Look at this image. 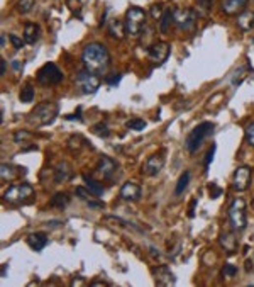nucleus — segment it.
Segmentation results:
<instances>
[{
  "mask_svg": "<svg viewBox=\"0 0 254 287\" xmlns=\"http://www.w3.org/2000/svg\"><path fill=\"white\" fill-rule=\"evenodd\" d=\"M75 194H76V196H78L80 199H83V201H92V196H94V194H92V190L90 189H88V187H87V189H85V187H76V189H75ZM95 197V196H94Z\"/></svg>",
  "mask_w": 254,
  "mask_h": 287,
  "instance_id": "obj_31",
  "label": "nucleus"
},
{
  "mask_svg": "<svg viewBox=\"0 0 254 287\" xmlns=\"http://www.w3.org/2000/svg\"><path fill=\"white\" fill-rule=\"evenodd\" d=\"M34 7V0H19L17 2V12L21 14H28L32 10Z\"/></svg>",
  "mask_w": 254,
  "mask_h": 287,
  "instance_id": "obj_29",
  "label": "nucleus"
},
{
  "mask_svg": "<svg viewBox=\"0 0 254 287\" xmlns=\"http://www.w3.org/2000/svg\"><path fill=\"white\" fill-rule=\"evenodd\" d=\"M153 275H155V282L156 286L159 287H168V286H175L176 284V279L173 272L169 270L168 265H159L153 270Z\"/></svg>",
  "mask_w": 254,
  "mask_h": 287,
  "instance_id": "obj_13",
  "label": "nucleus"
},
{
  "mask_svg": "<svg viewBox=\"0 0 254 287\" xmlns=\"http://www.w3.org/2000/svg\"><path fill=\"white\" fill-rule=\"evenodd\" d=\"M58 116V104L56 102H42V104L36 106L31 110L28 121L31 124L36 126H46L51 124Z\"/></svg>",
  "mask_w": 254,
  "mask_h": 287,
  "instance_id": "obj_3",
  "label": "nucleus"
},
{
  "mask_svg": "<svg viewBox=\"0 0 254 287\" xmlns=\"http://www.w3.org/2000/svg\"><path fill=\"white\" fill-rule=\"evenodd\" d=\"M34 187L31 183H15L3 190V201L9 204H29L34 201Z\"/></svg>",
  "mask_w": 254,
  "mask_h": 287,
  "instance_id": "obj_2",
  "label": "nucleus"
},
{
  "mask_svg": "<svg viewBox=\"0 0 254 287\" xmlns=\"http://www.w3.org/2000/svg\"><path fill=\"white\" fill-rule=\"evenodd\" d=\"M0 174H2V180L3 182H10L15 179V172H14V167L7 165V163H2V167H0Z\"/></svg>",
  "mask_w": 254,
  "mask_h": 287,
  "instance_id": "obj_28",
  "label": "nucleus"
},
{
  "mask_svg": "<svg viewBox=\"0 0 254 287\" xmlns=\"http://www.w3.org/2000/svg\"><path fill=\"white\" fill-rule=\"evenodd\" d=\"M34 95H36L34 87L31 85V83H26V85L22 87L21 94H19V99H21V102H24V104H29V102L34 101Z\"/></svg>",
  "mask_w": 254,
  "mask_h": 287,
  "instance_id": "obj_25",
  "label": "nucleus"
},
{
  "mask_svg": "<svg viewBox=\"0 0 254 287\" xmlns=\"http://www.w3.org/2000/svg\"><path fill=\"white\" fill-rule=\"evenodd\" d=\"M80 112H82V109L78 107V110H76L75 116H66V119H82V116H80Z\"/></svg>",
  "mask_w": 254,
  "mask_h": 287,
  "instance_id": "obj_49",
  "label": "nucleus"
},
{
  "mask_svg": "<svg viewBox=\"0 0 254 287\" xmlns=\"http://www.w3.org/2000/svg\"><path fill=\"white\" fill-rule=\"evenodd\" d=\"M246 141L254 146V122L248 124V128H246Z\"/></svg>",
  "mask_w": 254,
  "mask_h": 287,
  "instance_id": "obj_37",
  "label": "nucleus"
},
{
  "mask_svg": "<svg viewBox=\"0 0 254 287\" xmlns=\"http://www.w3.org/2000/svg\"><path fill=\"white\" fill-rule=\"evenodd\" d=\"M163 167H164V156L161 155V153H155V155H151L144 162L142 172H144L146 175H149V177H156V175L163 170Z\"/></svg>",
  "mask_w": 254,
  "mask_h": 287,
  "instance_id": "obj_12",
  "label": "nucleus"
},
{
  "mask_svg": "<svg viewBox=\"0 0 254 287\" xmlns=\"http://www.w3.org/2000/svg\"><path fill=\"white\" fill-rule=\"evenodd\" d=\"M36 78L41 85H58L63 80V73L55 63H46L37 70Z\"/></svg>",
  "mask_w": 254,
  "mask_h": 287,
  "instance_id": "obj_8",
  "label": "nucleus"
},
{
  "mask_svg": "<svg viewBox=\"0 0 254 287\" xmlns=\"http://www.w3.org/2000/svg\"><path fill=\"white\" fill-rule=\"evenodd\" d=\"M68 146H70V150H80V148L83 146L82 136H78V135L70 136V138H68Z\"/></svg>",
  "mask_w": 254,
  "mask_h": 287,
  "instance_id": "obj_30",
  "label": "nucleus"
},
{
  "mask_svg": "<svg viewBox=\"0 0 254 287\" xmlns=\"http://www.w3.org/2000/svg\"><path fill=\"white\" fill-rule=\"evenodd\" d=\"M188 182H190V172H183L180 175L178 182H176V187H175V196H182L183 190L188 187Z\"/></svg>",
  "mask_w": 254,
  "mask_h": 287,
  "instance_id": "obj_27",
  "label": "nucleus"
},
{
  "mask_svg": "<svg viewBox=\"0 0 254 287\" xmlns=\"http://www.w3.org/2000/svg\"><path fill=\"white\" fill-rule=\"evenodd\" d=\"M251 177H253V170L249 167H239L236 172H234L232 177V187L237 190V192H244L246 189L251 183Z\"/></svg>",
  "mask_w": 254,
  "mask_h": 287,
  "instance_id": "obj_11",
  "label": "nucleus"
},
{
  "mask_svg": "<svg viewBox=\"0 0 254 287\" xmlns=\"http://www.w3.org/2000/svg\"><path fill=\"white\" fill-rule=\"evenodd\" d=\"M151 15L155 19H161V15H163V14H161V5H159V3H155V5L151 7Z\"/></svg>",
  "mask_w": 254,
  "mask_h": 287,
  "instance_id": "obj_45",
  "label": "nucleus"
},
{
  "mask_svg": "<svg viewBox=\"0 0 254 287\" xmlns=\"http://www.w3.org/2000/svg\"><path fill=\"white\" fill-rule=\"evenodd\" d=\"M68 204H70V196L64 192H56L55 196L51 197V201H49V206H51V208H58V209L66 208Z\"/></svg>",
  "mask_w": 254,
  "mask_h": 287,
  "instance_id": "obj_23",
  "label": "nucleus"
},
{
  "mask_svg": "<svg viewBox=\"0 0 254 287\" xmlns=\"http://www.w3.org/2000/svg\"><path fill=\"white\" fill-rule=\"evenodd\" d=\"M173 17H175V24L180 31H191L197 22V14L193 9H175Z\"/></svg>",
  "mask_w": 254,
  "mask_h": 287,
  "instance_id": "obj_9",
  "label": "nucleus"
},
{
  "mask_svg": "<svg viewBox=\"0 0 254 287\" xmlns=\"http://www.w3.org/2000/svg\"><path fill=\"white\" fill-rule=\"evenodd\" d=\"M246 209H248V206H246V201L242 197H237L230 202L229 221L234 231H242L248 226V213H246Z\"/></svg>",
  "mask_w": 254,
  "mask_h": 287,
  "instance_id": "obj_4",
  "label": "nucleus"
},
{
  "mask_svg": "<svg viewBox=\"0 0 254 287\" xmlns=\"http://www.w3.org/2000/svg\"><path fill=\"white\" fill-rule=\"evenodd\" d=\"M83 180L87 183V187L92 190V194H94L95 197H100L103 194V185L100 182H97L95 179L88 177V175H83Z\"/></svg>",
  "mask_w": 254,
  "mask_h": 287,
  "instance_id": "obj_24",
  "label": "nucleus"
},
{
  "mask_svg": "<svg viewBox=\"0 0 254 287\" xmlns=\"http://www.w3.org/2000/svg\"><path fill=\"white\" fill-rule=\"evenodd\" d=\"M195 206H197V199H191V202H190V211H188V216H190V217L195 216Z\"/></svg>",
  "mask_w": 254,
  "mask_h": 287,
  "instance_id": "obj_46",
  "label": "nucleus"
},
{
  "mask_svg": "<svg viewBox=\"0 0 254 287\" xmlns=\"http://www.w3.org/2000/svg\"><path fill=\"white\" fill-rule=\"evenodd\" d=\"M26 138H31V133H28V131H17L14 135V141H15V143H22Z\"/></svg>",
  "mask_w": 254,
  "mask_h": 287,
  "instance_id": "obj_41",
  "label": "nucleus"
},
{
  "mask_svg": "<svg viewBox=\"0 0 254 287\" xmlns=\"http://www.w3.org/2000/svg\"><path fill=\"white\" fill-rule=\"evenodd\" d=\"M92 286H107V282H103V281H94V282H90Z\"/></svg>",
  "mask_w": 254,
  "mask_h": 287,
  "instance_id": "obj_51",
  "label": "nucleus"
},
{
  "mask_svg": "<svg viewBox=\"0 0 254 287\" xmlns=\"http://www.w3.org/2000/svg\"><path fill=\"white\" fill-rule=\"evenodd\" d=\"M39 36H41V29L37 24L28 22V24L24 26V41L28 44H34L37 39H39Z\"/></svg>",
  "mask_w": 254,
  "mask_h": 287,
  "instance_id": "obj_19",
  "label": "nucleus"
},
{
  "mask_svg": "<svg viewBox=\"0 0 254 287\" xmlns=\"http://www.w3.org/2000/svg\"><path fill=\"white\" fill-rule=\"evenodd\" d=\"M68 3H70V9L76 14H78L80 9H82V2H80V0H68Z\"/></svg>",
  "mask_w": 254,
  "mask_h": 287,
  "instance_id": "obj_44",
  "label": "nucleus"
},
{
  "mask_svg": "<svg viewBox=\"0 0 254 287\" xmlns=\"http://www.w3.org/2000/svg\"><path fill=\"white\" fill-rule=\"evenodd\" d=\"M253 269H254L253 262H251V260H248V262H246V270H248V272H249V270H253Z\"/></svg>",
  "mask_w": 254,
  "mask_h": 287,
  "instance_id": "obj_50",
  "label": "nucleus"
},
{
  "mask_svg": "<svg viewBox=\"0 0 254 287\" xmlns=\"http://www.w3.org/2000/svg\"><path fill=\"white\" fill-rule=\"evenodd\" d=\"M219 243H221L222 247H224V250L229 251V253L237 250V238L234 236V233H230V231H222L221 236H219Z\"/></svg>",
  "mask_w": 254,
  "mask_h": 287,
  "instance_id": "obj_18",
  "label": "nucleus"
},
{
  "mask_svg": "<svg viewBox=\"0 0 254 287\" xmlns=\"http://www.w3.org/2000/svg\"><path fill=\"white\" fill-rule=\"evenodd\" d=\"M126 33L129 36H139L142 28L146 24V10L141 7H129L126 12Z\"/></svg>",
  "mask_w": 254,
  "mask_h": 287,
  "instance_id": "obj_5",
  "label": "nucleus"
},
{
  "mask_svg": "<svg viewBox=\"0 0 254 287\" xmlns=\"http://www.w3.org/2000/svg\"><path fill=\"white\" fill-rule=\"evenodd\" d=\"M127 128L134 129V131H142V129L146 128V121L142 119H130L127 122Z\"/></svg>",
  "mask_w": 254,
  "mask_h": 287,
  "instance_id": "obj_32",
  "label": "nucleus"
},
{
  "mask_svg": "<svg viewBox=\"0 0 254 287\" xmlns=\"http://www.w3.org/2000/svg\"><path fill=\"white\" fill-rule=\"evenodd\" d=\"M212 133H214V124H212V122L205 121V122H202V124H198L193 131L188 133L187 140H185V146H187V150L190 153H197L200 144H202V141L205 140L207 136H210Z\"/></svg>",
  "mask_w": 254,
  "mask_h": 287,
  "instance_id": "obj_6",
  "label": "nucleus"
},
{
  "mask_svg": "<svg viewBox=\"0 0 254 287\" xmlns=\"http://www.w3.org/2000/svg\"><path fill=\"white\" fill-rule=\"evenodd\" d=\"M121 78H122V73H114V75H109V76H107L105 82H107V85L115 87L119 82H121Z\"/></svg>",
  "mask_w": 254,
  "mask_h": 287,
  "instance_id": "obj_39",
  "label": "nucleus"
},
{
  "mask_svg": "<svg viewBox=\"0 0 254 287\" xmlns=\"http://www.w3.org/2000/svg\"><path fill=\"white\" fill-rule=\"evenodd\" d=\"M5 274H7V263H3L2 265V277H5Z\"/></svg>",
  "mask_w": 254,
  "mask_h": 287,
  "instance_id": "obj_53",
  "label": "nucleus"
},
{
  "mask_svg": "<svg viewBox=\"0 0 254 287\" xmlns=\"http://www.w3.org/2000/svg\"><path fill=\"white\" fill-rule=\"evenodd\" d=\"M222 97H224L222 94H215L214 97H210V102L207 104V109H214V106L221 104V101H219V99H222Z\"/></svg>",
  "mask_w": 254,
  "mask_h": 287,
  "instance_id": "obj_42",
  "label": "nucleus"
},
{
  "mask_svg": "<svg viewBox=\"0 0 254 287\" xmlns=\"http://www.w3.org/2000/svg\"><path fill=\"white\" fill-rule=\"evenodd\" d=\"M169 53H171V46L166 41H158L148 48V58L156 65H163L168 60Z\"/></svg>",
  "mask_w": 254,
  "mask_h": 287,
  "instance_id": "obj_10",
  "label": "nucleus"
},
{
  "mask_svg": "<svg viewBox=\"0 0 254 287\" xmlns=\"http://www.w3.org/2000/svg\"><path fill=\"white\" fill-rule=\"evenodd\" d=\"M10 41H12V44H14V48L15 49H21V48H24V44H26V41L24 39H21L19 36H15V34H10Z\"/></svg>",
  "mask_w": 254,
  "mask_h": 287,
  "instance_id": "obj_40",
  "label": "nucleus"
},
{
  "mask_svg": "<svg viewBox=\"0 0 254 287\" xmlns=\"http://www.w3.org/2000/svg\"><path fill=\"white\" fill-rule=\"evenodd\" d=\"M197 5L203 10V12H207V10L212 9V0H197Z\"/></svg>",
  "mask_w": 254,
  "mask_h": 287,
  "instance_id": "obj_43",
  "label": "nucleus"
},
{
  "mask_svg": "<svg viewBox=\"0 0 254 287\" xmlns=\"http://www.w3.org/2000/svg\"><path fill=\"white\" fill-rule=\"evenodd\" d=\"M5 68H7V61L2 60L0 61V75H5Z\"/></svg>",
  "mask_w": 254,
  "mask_h": 287,
  "instance_id": "obj_48",
  "label": "nucleus"
},
{
  "mask_svg": "<svg viewBox=\"0 0 254 287\" xmlns=\"http://www.w3.org/2000/svg\"><path fill=\"white\" fill-rule=\"evenodd\" d=\"M71 175V168H70V163L68 162H61L58 163V167L55 168V182L56 183H63L70 179Z\"/></svg>",
  "mask_w": 254,
  "mask_h": 287,
  "instance_id": "obj_20",
  "label": "nucleus"
},
{
  "mask_svg": "<svg viewBox=\"0 0 254 287\" xmlns=\"http://www.w3.org/2000/svg\"><path fill=\"white\" fill-rule=\"evenodd\" d=\"M82 63L85 70L92 72V73H105L110 67V55L102 43H90L82 51Z\"/></svg>",
  "mask_w": 254,
  "mask_h": 287,
  "instance_id": "obj_1",
  "label": "nucleus"
},
{
  "mask_svg": "<svg viewBox=\"0 0 254 287\" xmlns=\"http://www.w3.org/2000/svg\"><path fill=\"white\" fill-rule=\"evenodd\" d=\"M119 196H121V199L129 201V202L137 201V199L141 197V187L134 182H126L124 185L121 187V190H119Z\"/></svg>",
  "mask_w": 254,
  "mask_h": 287,
  "instance_id": "obj_15",
  "label": "nucleus"
},
{
  "mask_svg": "<svg viewBox=\"0 0 254 287\" xmlns=\"http://www.w3.org/2000/svg\"><path fill=\"white\" fill-rule=\"evenodd\" d=\"M28 245L32 248L34 251H41L42 248L48 245V235L42 231H36V233H31L28 236Z\"/></svg>",
  "mask_w": 254,
  "mask_h": 287,
  "instance_id": "obj_17",
  "label": "nucleus"
},
{
  "mask_svg": "<svg viewBox=\"0 0 254 287\" xmlns=\"http://www.w3.org/2000/svg\"><path fill=\"white\" fill-rule=\"evenodd\" d=\"M85 284V281L83 279H73V281L70 282V286L71 287H76V286H83Z\"/></svg>",
  "mask_w": 254,
  "mask_h": 287,
  "instance_id": "obj_47",
  "label": "nucleus"
},
{
  "mask_svg": "<svg viewBox=\"0 0 254 287\" xmlns=\"http://www.w3.org/2000/svg\"><path fill=\"white\" fill-rule=\"evenodd\" d=\"M246 78V73H244V68H239V72H236L232 76V85L234 87H239L241 85V82Z\"/></svg>",
  "mask_w": 254,
  "mask_h": 287,
  "instance_id": "obj_36",
  "label": "nucleus"
},
{
  "mask_svg": "<svg viewBox=\"0 0 254 287\" xmlns=\"http://www.w3.org/2000/svg\"><path fill=\"white\" fill-rule=\"evenodd\" d=\"M0 46H2V48H5V34L2 33V37H0Z\"/></svg>",
  "mask_w": 254,
  "mask_h": 287,
  "instance_id": "obj_52",
  "label": "nucleus"
},
{
  "mask_svg": "<svg viewBox=\"0 0 254 287\" xmlns=\"http://www.w3.org/2000/svg\"><path fill=\"white\" fill-rule=\"evenodd\" d=\"M237 26H239V29L244 31V33L251 31V28L254 26V12H251V10L242 12L239 17H237Z\"/></svg>",
  "mask_w": 254,
  "mask_h": 287,
  "instance_id": "obj_21",
  "label": "nucleus"
},
{
  "mask_svg": "<svg viewBox=\"0 0 254 287\" xmlns=\"http://www.w3.org/2000/svg\"><path fill=\"white\" fill-rule=\"evenodd\" d=\"M92 131H94L97 136H103V138H107V136L110 135V131L107 129L105 124H95L94 128H92Z\"/></svg>",
  "mask_w": 254,
  "mask_h": 287,
  "instance_id": "obj_34",
  "label": "nucleus"
},
{
  "mask_svg": "<svg viewBox=\"0 0 254 287\" xmlns=\"http://www.w3.org/2000/svg\"><path fill=\"white\" fill-rule=\"evenodd\" d=\"M246 5L248 0H222V12L225 15H237Z\"/></svg>",
  "mask_w": 254,
  "mask_h": 287,
  "instance_id": "obj_16",
  "label": "nucleus"
},
{
  "mask_svg": "<svg viewBox=\"0 0 254 287\" xmlns=\"http://www.w3.org/2000/svg\"><path fill=\"white\" fill-rule=\"evenodd\" d=\"M75 85L82 94H95L100 87V78L88 70H80L75 76Z\"/></svg>",
  "mask_w": 254,
  "mask_h": 287,
  "instance_id": "obj_7",
  "label": "nucleus"
},
{
  "mask_svg": "<svg viewBox=\"0 0 254 287\" xmlns=\"http://www.w3.org/2000/svg\"><path fill=\"white\" fill-rule=\"evenodd\" d=\"M237 274V267L232 265V263H225L224 269H222V275L224 277H234Z\"/></svg>",
  "mask_w": 254,
  "mask_h": 287,
  "instance_id": "obj_35",
  "label": "nucleus"
},
{
  "mask_svg": "<svg viewBox=\"0 0 254 287\" xmlns=\"http://www.w3.org/2000/svg\"><path fill=\"white\" fill-rule=\"evenodd\" d=\"M171 22H175V17H173V10H166L163 15H161L159 19V31L163 34H166L169 31V26H171Z\"/></svg>",
  "mask_w": 254,
  "mask_h": 287,
  "instance_id": "obj_26",
  "label": "nucleus"
},
{
  "mask_svg": "<svg viewBox=\"0 0 254 287\" xmlns=\"http://www.w3.org/2000/svg\"><path fill=\"white\" fill-rule=\"evenodd\" d=\"M109 33L115 39H122L126 36V24L119 19H112L109 24Z\"/></svg>",
  "mask_w": 254,
  "mask_h": 287,
  "instance_id": "obj_22",
  "label": "nucleus"
},
{
  "mask_svg": "<svg viewBox=\"0 0 254 287\" xmlns=\"http://www.w3.org/2000/svg\"><path fill=\"white\" fill-rule=\"evenodd\" d=\"M115 170H117V162L112 160L110 156H102L97 165V172L100 174V177L105 179V180H110L114 177Z\"/></svg>",
  "mask_w": 254,
  "mask_h": 287,
  "instance_id": "obj_14",
  "label": "nucleus"
},
{
  "mask_svg": "<svg viewBox=\"0 0 254 287\" xmlns=\"http://www.w3.org/2000/svg\"><path fill=\"white\" fill-rule=\"evenodd\" d=\"M214 153H215V144H212L210 150L207 151V155H205V160H203V170L205 172H209V167H210L212 160H214Z\"/></svg>",
  "mask_w": 254,
  "mask_h": 287,
  "instance_id": "obj_33",
  "label": "nucleus"
},
{
  "mask_svg": "<svg viewBox=\"0 0 254 287\" xmlns=\"http://www.w3.org/2000/svg\"><path fill=\"white\" fill-rule=\"evenodd\" d=\"M209 190H210V197H212V199H217L219 196H222V192H224V190H222L221 187H219L215 182H212V183H210Z\"/></svg>",
  "mask_w": 254,
  "mask_h": 287,
  "instance_id": "obj_38",
  "label": "nucleus"
}]
</instances>
